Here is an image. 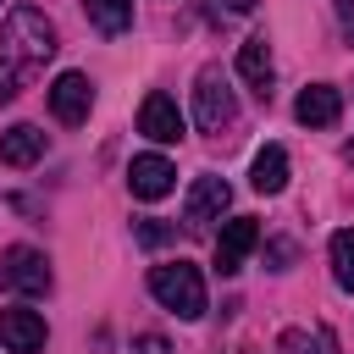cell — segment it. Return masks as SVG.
<instances>
[{
	"mask_svg": "<svg viewBox=\"0 0 354 354\" xmlns=\"http://www.w3.org/2000/svg\"><path fill=\"white\" fill-rule=\"evenodd\" d=\"M227 205H232L227 177H194V188H188V199H183V221H188V227H210V221H221Z\"/></svg>",
	"mask_w": 354,
	"mask_h": 354,
	"instance_id": "cell-6",
	"label": "cell"
},
{
	"mask_svg": "<svg viewBox=\"0 0 354 354\" xmlns=\"http://www.w3.org/2000/svg\"><path fill=\"white\" fill-rule=\"evenodd\" d=\"M249 183H254V194H282L288 188V149L282 144H266L254 155V166H249Z\"/></svg>",
	"mask_w": 354,
	"mask_h": 354,
	"instance_id": "cell-14",
	"label": "cell"
},
{
	"mask_svg": "<svg viewBox=\"0 0 354 354\" xmlns=\"http://www.w3.org/2000/svg\"><path fill=\"white\" fill-rule=\"evenodd\" d=\"M243 354H254V348H243Z\"/></svg>",
	"mask_w": 354,
	"mask_h": 354,
	"instance_id": "cell-21",
	"label": "cell"
},
{
	"mask_svg": "<svg viewBox=\"0 0 354 354\" xmlns=\"http://www.w3.org/2000/svg\"><path fill=\"white\" fill-rule=\"evenodd\" d=\"M254 243H260V221H254V216H232V221H221V232H216V271H221V277L243 271V260H249Z\"/></svg>",
	"mask_w": 354,
	"mask_h": 354,
	"instance_id": "cell-5",
	"label": "cell"
},
{
	"mask_svg": "<svg viewBox=\"0 0 354 354\" xmlns=\"http://www.w3.org/2000/svg\"><path fill=\"white\" fill-rule=\"evenodd\" d=\"M39 155H44V133L33 122H17L0 133V166H33Z\"/></svg>",
	"mask_w": 354,
	"mask_h": 354,
	"instance_id": "cell-12",
	"label": "cell"
},
{
	"mask_svg": "<svg viewBox=\"0 0 354 354\" xmlns=\"http://www.w3.org/2000/svg\"><path fill=\"white\" fill-rule=\"evenodd\" d=\"M133 354H171V348H166V337H155V332H144V337L133 343Z\"/></svg>",
	"mask_w": 354,
	"mask_h": 354,
	"instance_id": "cell-19",
	"label": "cell"
},
{
	"mask_svg": "<svg viewBox=\"0 0 354 354\" xmlns=\"http://www.w3.org/2000/svg\"><path fill=\"white\" fill-rule=\"evenodd\" d=\"M138 133L155 138V144H177V138H183V111H177V100H171V94H144V105H138Z\"/></svg>",
	"mask_w": 354,
	"mask_h": 354,
	"instance_id": "cell-10",
	"label": "cell"
},
{
	"mask_svg": "<svg viewBox=\"0 0 354 354\" xmlns=\"http://www.w3.org/2000/svg\"><path fill=\"white\" fill-rule=\"evenodd\" d=\"M238 72H243V83H254L260 94H271V44H266V33H254V39H243L238 44Z\"/></svg>",
	"mask_w": 354,
	"mask_h": 354,
	"instance_id": "cell-13",
	"label": "cell"
},
{
	"mask_svg": "<svg viewBox=\"0 0 354 354\" xmlns=\"http://www.w3.org/2000/svg\"><path fill=\"white\" fill-rule=\"evenodd\" d=\"M326 254H332V277H337V288L354 293V227H337L332 243H326Z\"/></svg>",
	"mask_w": 354,
	"mask_h": 354,
	"instance_id": "cell-16",
	"label": "cell"
},
{
	"mask_svg": "<svg viewBox=\"0 0 354 354\" xmlns=\"http://www.w3.org/2000/svg\"><path fill=\"white\" fill-rule=\"evenodd\" d=\"M304 343H310L304 332H282V348H288V354H304ZM315 354H337V337H332L326 326L315 332Z\"/></svg>",
	"mask_w": 354,
	"mask_h": 354,
	"instance_id": "cell-17",
	"label": "cell"
},
{
	"mask_svg": "<svg viewBox=\"0 0 354 354\" xmlns=\"http://www.w3.org/2000/svg\"><path fill=\"white\" fill-rule=\"evenodd\" d=\"M44 315L39 310H22V304H11V310H0V343L11 348V354H44Z\"/></svg>",
	"mask_w": 354,
	"mask_h": 354,
	"instance_id": "cell-7",
	"label": "cell"
},
{
	"mask_svg": "<svg viewBox=\"0 0 354 354\" xmlns=\"http://www.w3.org/2000/svg\"><path fill=\"white\" fill-rule=\"evenodd\" d=\"M50 55H55V28H50V17L33 11V6H17V11L6 17V28H0V105H11V100L44 72Z\"/></svg>",
	"mask_w": 354,
	"mask_h": 354,
	"instance_id": "cell-1",
	"label": "cell"
},
{
	"mask_svg": "<svg viewBox=\"0 0 354 354\" xmlns=\"http://www.w3.org/2000/svg\"><path fill=\"white\" fill-rule=\"evenodd\" d=\"M227 11H254V0H221Z\"/></svg>",
	"mask_w": 354,
	"mask_h": 354,
	"instance_id": "cell-20",
	"label": "cell"
},
{
	"mask_svg": "<svg viewBox=\"0 0 354 354\" xmlns=\"http://www.w3.org/2000/svg\"><path fill=\"white\" fill-rule=\"evenodd\" d=\"M83 6L100 33H127V22H133V0H83Z\"/></svg>",
	"mask_w": 354,
	"mask_h": 354,
	"instance_id": "cell-15",
	"label": "cell"
},
{
	"mask_svg": "<svg viewBox=\"0 0 354 354\" xmlns=\"http://www.w3.org/2000/svg\"><path fill=\"white\" fill-rule=\"evenodd\" d=\"M0 288L6 293H50V260L39 254V249H28V243H11L6 254H0Z\"/></svg>",
	"mask_w": 354,
	"mask_h": 354,
	"instance_id": "cell-4",
	"label": "cell"
},
{
	"mask_svg": "<svg viewBox=\"0 0 354 354\" xmlns=\"http://www.w3.org/2000/svg\"><path fill=\"white\" fill-rule=\"evenodd\" d=\"M194 122H199L205 133H221V127L238 122V100H232L227 77H221L216 66H205L199 83H194Z\"/></svg>",
	"mask_w": 354,
	"mask_h": 354,
	"instance_id": "cell-3",
	"label": "cell"
},
{
	"mask_svg": "<svg viewBox=\"0 0 354 354\" xmlns=\"http://www.w3.org/2000/svg\"><path fill=\"white\" fill-rule=\"evenodd\" d=\"M127 188H133V199H166V194L177 188V166H171L166 155H133Z\"/></svg>",
	"mask_w": 354,
	"mask_h": 354,
	"instance_id": "cell-9",
	"label": "cell"
},
{
	"mask_svg": "<svg viewBox=\"0 0 354 354\" xmlns=\"http://www.w3.org/2000/svg\"><path fill=\"white\" fill-rule=\"evenodd\" d=\"M171 238V227H160V221H138V243H166Z\"/></svg>",
	"mask_w": 354,
	"mask_h": 354,
	"instance_id": "cell-18",
	"label": "cell"
},
{
	"mask_svg": "<svg viewBox=\"0 0 354 354\" xmlns=\"http://www.w3.org/2000/svg\"><path fill=\"white\" fill-rule=\"evenodd\" d=\"M149 293H155L177 321H199V315H205V277H199V266H188V260L155 266V271H149Z\"/></svg>",
	"mask_w": 354,
	"mask_h": 354,
	"instance_id": "cell-2",
	"label": "cell"
},
{
	"mask_svg": "<svg viewBox=\"0 0 354 354\" xmlns=\"http://www.w3.org/2000/svg\"><path fill=\"white\" fill-rule=\"evenodd\" d=\"M88 105H94V83H88L83 72H61V77L50 83V111H55V122L77 127V122L88 116Z\"/></svg>",
	"mask_w": 354,
	"mask_h": 354,
	"instance_id": "cell-8",
	"label": "cell"
},
{
	"mask_svg": "<svg viewBox=\"0 0 354 354\" xmlns=\"http://www.w3.org/2000/svg\"><path fill=\"white\" fill-rule=\"evenodd\" d=\"M293 116H299L304 127H332V122L343 116V94H337L332 83H310V88L293 100Z\"/></svg>",
	"mask_w": 354,
	"mask_h": 354,
	"instance_id": "cell-11",
	"label": "cell"
}]
</instances>
